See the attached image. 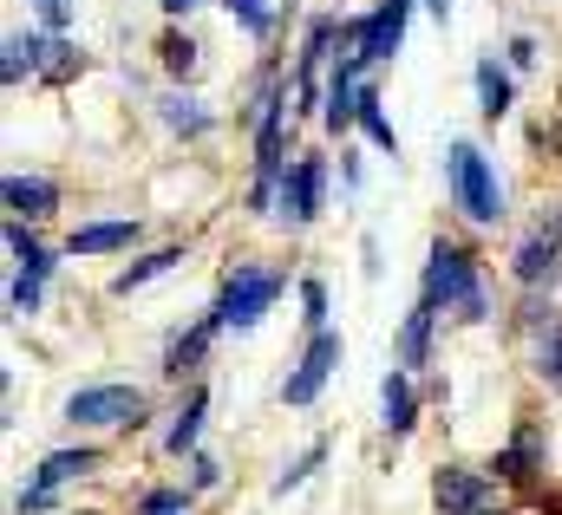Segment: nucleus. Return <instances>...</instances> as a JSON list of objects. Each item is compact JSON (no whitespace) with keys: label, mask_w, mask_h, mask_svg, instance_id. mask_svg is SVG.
I'll return each mask as SVG.
<instances>
[{"label":"nucleus","mask_w":562,"mask_h":515,"mask_svg":"<svg viewBox=\"0 0 562 515\" xmlns=\"http://www.w3.org/2000/svg\"><path fill=\"white\" fill-rule=\"evenodd\" d=\"M425 300L458 307L464 320H484V313H491V300H484V287H477L471 255H464V249H451V242H438V249L425 255Z\"/></svg>","instance_id":"f257e3e1"},{"label":"nucleus","mask_w":562,"mask_h":515,"mask_svg":"<svg viewBox=\"0 0 562 515\" xmlns=\"http://www.w3.org/2000/svg\"><path fill=\"white\" fill-rule=\"evenodd\" d=\"M451 196H458V209L471 222H497L504 216V190H497V176H491L477 144H451Z\"/></svg>","instance_id":"f03ea898"},{"label":"nucleus","mask_w":562,"mask_h":515,"mask_svg":"<svg viewBox=\"0 0 562 515\" xmlns=\"http://www.w3.org/2000/svg\"><path fill=\"white\" fill-rule=\"evenodd\" d=\"M276 294H281V281L269 274V267H236L229 274V287H223V300H216V313H223V327H256L269 307H276Z\"/></svg>","instance_id":"7ed1b4c3"},{"label":"nucleus","mask_w":562,"mask_h":515,"mask_svg":"<svg viewBox=\"0 0 562 515\" xmlns=\"http://www.w3.org/2000/svg\"><path fill=\"white\" fill-rule=\"evenodd\" d=\"M406 13H413V0H380L373 20H353V26H347V46H353L367 66H373V59H393L400 39H406Z\"/></svg>","instance_id":"20e7f679"},{"label":"nucleus","mask_w":562,"mask_h":515,"mask_svg":"<svg viewBox=\"0 0 562 515\" xmlns=\"http://www.w3.org/2000/svg\"><path fill=\"white\" fill-rule=\"evenodd\" d=\"M138 411H144L138 386H86V391H72V404H66L72 424H138Z\"/></svg>","instance_id":"39448f33"},{"label":"nucleus","mask_w":562,"mask_h":515,"mask_svg":"<svg viewBox=\"0 0 562 515\" xmlns=\"http://www.w3.org/2000/svg\"><path fill=\"white\" fill-rule=\"evenodd\" d=\"M334 366H340V340H334V333H314V346H307V353H301V366L288 373L281 398H288V404H314Z\"/></svg>","instance_id":"423d86ee"},{"label":"nucleus","mask_w":562,"mask_h":515,"mask_svg":"<svg viewBox=\"0 0 562 515\" xmlns=\"http://www.w3.org/2000/svg\"><path fill=\"white\" fill-rule=\"evenodd\" d=\"M321 183H327V163H321V157H301L294 176L281 183V209H288L294 222H314V216H321Z\"/></svg>","instance_id":"0eeeda50"},{"label":"nucleus","mask_w":562,"mask_h":515,"mask_svg":"<svg viewBox=\"0 0 562 515\" xmlns=\"http://www.w3.org/2000/svg\"><path fill=\"white\" fill-rule=\"evenodd\" d=\"M431 496H438V510H445V515H477L484 503H491V483H484V477H471V470H438Z\"/></svg>","instance_id":"6e6552de"},{"label":"nucleus","mask_w":562,"mask_h":515,"mask_svg":"<svg viewBox=\"0 0 562 515\" xmlns=\"http://www.w3.org/2000/svg\"><path fill=\"white\" fill-rule=\"evenodd\" d=\"M360 66H367V59L353 53V59L334 72V85H327V112H321V118H327V130H347L353 118H360V85H353V72H360Z\"/></svg>","instance_id":"1a4fd4ad"},{"label":"nucleus","mask_w":562,"mask_h":515,"mask_svg":"<svg viewBox=\"0 0 562 515\" xmlns=\"http://www.w3.org/2000/svg\"><path fill=\"white\" fill-rule=\"evenodd\" d=\"M517 281L524 287H543V281H557V267H562V249H557V236H530L524 249H517Z\"/></svg>","instance_id":"9d476101"},{"label":"nucleus","mask_w":562,"mask_h":515,"mask_svg":"<svg viewBox=\"0 0 562 515\" xmlns=\"http://www.w3.org/2000/svg\"><path fill=\"white\" fill-rule=\"evenodd\" d=\"M7 209L13 216H53V203H59V190L53 183H40V176H7Z\"/></svg>","instance_id":"9b49d317"},{"label":"nucleus","mask_w":562,"mask_h":515,"mask_svg":"<svg viewBox=\"0 0 562 515\" xmlns=\"http://www.w3.org/2000/svg\"><path fill=\"white\" fill-rule=\"evenodd\" d=\"M138 242V222H92V229H72V255H112V249H132Z\"/></svg>","instance_id":"f8f14e48"},{"label":"nucleus","mask_w":562,"mask_h":515,"mask_svg":"<svg viewBox=\"0 0 562 515\" xmlns=\"http://www.w3.org/2000/svg\"><path fill=\"white\" fill-rule=\"evenodd\" d=\"M431 313H438V300H419V307L406 313V333H400V366H425V353H431Z\"/></svg>","instance_id":"ddd939ff"},{"label":"nucleus","mask_w":562,"mask_h":515,"mask_svg":"<svg viewBox=\"0 0 562 515\" xmlns=\"http://www.w3.org/2000/svg\"><path fill=\"white\" fill-rule=\"evenodd\" d=\"M537 464H543V431H537V424H524V431L510 437V450L497 457V477H530Z\"/></svg>","instance_id":"4468645a"},{"label":"nucleus","mask_w":562,"mask_h":515,"mask_svg":"<svg viewBox=\"0 0 562 515\" xmlns=\"http://www.w3.org/2000/svg\"><path fill=\"white\" fill-rule=\"evenodd\" d=\"M380 404H386V431H413V386H406V373H386V386H380Z\"/></svg>","instance_id":"2eb2a0df"},{"label":"nucleus","mask_w":562,"mask_h":515,"mask_svg":"<svg viewBox=\"0 0 562 515\" xmlns=\"http://www.w3.org/2000/svg\"><path fill=\"white\" fill-rule=\"evenodd\" d=\"M46 53H53L46 39H33V33H13V39H7V66H0V72H7V85H13L20 72H40V66H46Z\"/></svg>","instance_id":"dca6fc26"},{"label":"nucleus","mask_w":562,"mask_h":515,"mask_svg":"<svg viewBox=\"0 0 562 515\" xmlns=\"http://www.w3.org/2000/svg\"><path fill=\"white\" fill-rule=\"evenodd\" d=\"M216 327H223V313H210V320H203V327H196L190 340H177V346H170V366H164V373H177V379H183V373H190V366H196V359L210 353V340H216Z\"/></svg>","instance_id":"f3484780"},{"label":"nucleus","mask_w":562,"mask_h":515,"mask_svg":"<svg viewBox=\"0 0 562 515\" xmlns=\"http://www.w3.org/2000/svg\"><path fill=\"white\" fill-rule=\"evenodd\" d=\"M183 261V249H157V255H144V261H132L119 281H112V294H132V287H144V281H157V274H170Z\"/></svg>","instance_id":"a211bd4d"},{"label":"nucleus","mask_w":562,"mask_h":515,"mask_svg":"<svg viewBox=\"0 0 562 515\" xmlns=\"http://www.w3.org/2000/svg\"><path fill=\"white\" fill-rule=\"evenodd\" d=\"M477 99H484V118H504L510 112V79L497 72V59L477 66Z\"/></svg>","instance_id":"6ab92c4d"},{"label":"nucleus","mask_w":562,"mask_h":515,"mask_svg":"<svg viewBox=\"0 0 562 515\" xmlns=\"http://www.w3.org/2000/svg\"><path fill=\"white\" fill-rule=\"evenodd\" d=\"M203 411H210V398H203V391H190V404L177 411V424H170V437H164V444H170L177 457H183V450L196 444V431H203Z\"/></svg>","instance_id":"aec40b11"},{"label":"nucleus","mask_w":562,"mask_h":515,"mask_svg":"<svg viewBox=\"0 0 562 515\" xmlns=\"http://www.w3.org/2000/svg\"><path fill=\"white\" fill-rule=\"evenodd\" d=\"M92 464H99V457H92V450H53V457H46V464H40V483H46V490H53V483H66V477H86V470H92Z\"/></svg>","instance_id":"412c9836"},{"label":"nucleus","mask_w":562,"mask_h":515,"mask_svg":"<svg viewBox=\"0 0 562 515\" xmlns=\"http://www.w3.org/2000/svg\"><path fill=\"white\" fill-rule=\"evenodd\" d=\"M360 125H367V137H373L380 150H400V137H393L386 112H380V92H360Z\"/></svg>","instance_id":"4be33fe9"},{"label":"nucleus","mask_w":562,"mask_h":515,"mask_svg":"<svg viewBox=\"0 0 562 515\" xmlns=\"http://www.w3.org/2000/svg\"><path fill=\"white\" fill-rule=\"evenodd\" d=\"M321 457H327V444H307V450H301V457H294V464L276 477V496H288L294 483H307V470H321Z\"/></svg>","instance_id":"5701e85b"},{"label":"nucleus","mask_w":562,"mask_h":515,"mask_svg":"<svg viewBox=\"0 0 562 515\" xmlns=\"http://www.w3.org/2000/svg\"><path fill=\"white\" fill-rule=\"evenodd\" d=\"M7 249H13V261H20L26 274H46V267H53V261H46V249H40L26 229H7Z\"/></svg>","instance_id":"b1692460"},{"label":"nucleus","mask_w":562,"mask_h":515,"mask_svg":"<svg viewBox=\"0 0 562 515\" xmlns=\"http://www.w3.org/2000/svg\"><path fill=\"white\" fill-rule=\"evenodd\" d=\"M164 125L170 130H203L210 118L196 112V99H177V92H170V99H164Z\"/></svg>","instance_id":"393cba45"},{"label":"nucleus","mask_w":562,"mask_h":515,"mask_svg":"<svg viewBox=\"0 0 562 515\" xmlns=\"http://www.w3.org/2000/svg\"><path fill=\"white\" fill-rule=\"evenodd\" d=\"M537 373H543L550 391H562V333H550V340L537 346Z\"/></svg>","instance_id":"a878e982"},{"label":"nucleus","mask_w":562,"mask_h":515,"mask_svg":"<svg viewBox=\"0 0 562 515\" xmlns=\"http://www.w3.org/2000/svg\"><path fill=\"white\" fill-rule=\"evenodd\" d=\"M157 53H164V66H170V72H190V66H196V46H190L183 33H170V39H164Z\"/></svg>","instance_id":"bb28decb"},{"label":"nucleus","mask_w":562,"mask_h":515,"mask_svg":"<svg viewBox=\"0 0 562 515\" xmlns=\"http://www.w3.org/2000/svg\"><path fill=\"white\" fill-rule=\"evenodd\" d=\"M223 7H229L249 33H269V0H223Z\"/></svg>","instance_id":"cd10ccee"},{"label":"nucleus","mask_w":562,"mask_h":515,"mask_svg":"<svg viewBox=\"0 0 562 515\" xmlns=\"http://www.w3.org/2000/svg\"><path fill=\"white\" fill-rule=\"evenodd\" d=\"M40 281H46V274H26V267H20V281H13V313H33V307H40Z\"/></svg>","instance_id":"c85d7f7f"},{"label":"nucleus","mask_w":562,"mask_h":515,"mask_svg":"<svg viewBox=\"0 0 562 515\" xmlns=\"http://www.w3.org/2000/svg\"><path fill=\"white\" fill-rule=\"evenodd\" d=\"M301 307H307V327H321L327 320V287L321 281H301Z\"/></svg>","instance_id":"c756f323"},{"label":"nucleus","mask_w":562,"mask_h":515,"mask_svg":"<svg viewBox=\"0 0 562 515\" xmlns=\"http://www.w3.org/2000/svg\"><path fill=\"white\" fill-rule=\"evenodd\" d=\"M138 515H183V490H157V496H144Z\"/></svg>","instance_id":"7c9ffc66"},{"label":"nucleus","mask_w":562,"mask_h":515,"mask_svg":"<svg viewBox=\"0 0 562 515\" xmlns=\"http://www.w3.org/2000/svg\"><path fill=\"white\" fill-rule=\"evenodd\" d=\"M33 7H40V20H46V26H66V13H72L66 0H33Z\"/></svg>","instance_id":"2f4dec72"},{"label":"nucleus","mask_w":562,"mask_h":515,"mask_svg":"<svg viewBox=\"0 0 562 515\" xmlns=\"http://www.w3.org/2000/svg\"><path fill=\"white\" fill-rule=\"evenodd\" d=\"M510 66H537V39H510Z\"/></svg>","instance_id":"473e14b6"},{"label":"nucleus","mask_w":562,"mask_h":515,"mask_svg":"<svg viewBox=\"0 0 562 515\" xmlns=\"http://www.w3.org/2000/svg\"><path fill=\"white\" fill-rule=\"evenodd\" d=\"M190 7H196V0H164V13H190Z\"/></svg>","instance_id":"72a5a7b5"},{"label":"nucleus","mask_w":562,"mask_h":515,"mask_svg":"<svg viewBox=\"0 0 562 515\" xmlns=\"http://www.w3.org/2000/svg\"><path fill=\"white\" fill-rule=\"evenodd\" d=\"M425 7H431V13H445V7H451V0H425Z\"/></svg>","instance_id":"f704fd0d"},{"label":"nucleus","mask_w":562,"mask_h":515,"mask_svg":"<svg viewBox=\"0 0 562 515\" xmlns=\"http://www.w3.org/2000/svg\"><path fill=\"white\" fill-rule=\"evenodd\" d=\"M477 515H484V510H477Z\"/></svg>","instance_id":"c9c22d12"}]
</instances>
